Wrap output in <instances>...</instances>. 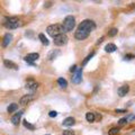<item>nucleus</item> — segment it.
I'll list each match as a JSON object with an SVG mask.
<instances>
[{
	"label": "nucleus",
	"mask_w": 135,
	"mask_h": 135,
	"mask_svg": "<svg viewBox=\"0 0 135 135\" xmlns=\"http://www.w3.org/2000/svg\"><path fill=\"white\" fill-rule=\"evenodd\" d=\"M46 32L50 36H52V37L54 38V37H56V36L63 34L64 30H63V26H62V25L54 24V25H50V26L46 28Z\"/></svg>",
	"instance_id": "1"
},
{
	"label": "nucleus",
	"mask_w": 135,
	"mask_h": 135,
	"mask_svg": "<svg viewBox=\"0 0 135 135\" xmlns=\"http://www.w3.org/2000/svg\"><path fill=\"white\" fill-rule=\"evenodd\" d=\"M62 26H63V30L65 32H71L75 26V19L73 16H66L64 18L63 22H62Z\"/></svg>",
	"instance_id": "2"
},
{
	"label": "nucleus",
	"mask_w": 135,
	"mask_h": 135,
	"mask_svg": "<svg viewBox=\"0 0 135 135\" xmlns=\"http://www.w3.org/2000/svg\"><path fill=\"white\" fill-rule=\"evenodd\" d=\"M78 28H81V29H84L87 30V32L91 33L92 30L96 28V24L94 20H90V19H84V20H82L80 22V25H79Z\"/></svg>",
	"instance_id": "3"
},
{
	"label": "nucleus",
	"mask_w": 135,
	"mask_h": 135,
	"mask_svg": "<svg viewBox=\"0 0 135 135\" xmlns=\"http://www.w3.org/2000/svg\"><path fill=\"white\" fill-rule=\"evenodd\" d=\"M89 32H87V30L84 29H81V28H78L77 32L74 33V37L79 39V41H82V39H86L87 37L89 36Z\"/></svg>",
	"instance_id": "4"
},
{
	"label": "nucleus",
	"mask_w": 135,
	"mask_h": 135,
	"mask_svg": "<svg viewBox=\"0 0 135 135\" xmlns=\"http://www.w3.org/2000/svg\"><path fill=\"white\" fill-rule=\"evenodd\" d=\"M68 42V36L65 34H61V35L54 37V44L58 46H62V45H65Z\"/></svg>",
	"instance_id": "5"
},
{
	"label": "nucleus",
	"mask_w": 135,
	"mask_h": 135,
	"mask_svg": "<svg viewBox=\"0 0 135 135\" xmlns=\"http://www.w3.org/2000/svg\"><path fill=\"white\" fill-rule=\"evenodd\" d=\"M35 98H36V95H34V94L25 95V96H22V97L20 98L19 104H20V105H26V104H29L30 101H33Z\"/></svg>",
	"instance_id": "6"
},
{
	"label": "nucleus",
	"mask_w": 135,
	"mask_h": 135,
	"mask_svg": "<svg viewBox=\"0 0 135 135\" xmlns=\"http://www.w3.org/2000/svg\"><path fill=\"white\" fill-rule=\"evenodd\" d=\"M81 75H82V68H79L77 72H74L72 77V82L73 83H80L81 82Z\"/></svg>",
	"instance_id": "7"
},
{
	"label": "nucleus",
	"mask_w": 135,
	"mask_h": 135,
	"mask_svg": "<svg viewBox=\"0 0 135 135\" xmlns=\"http://www.w3.org/2000/svg\"><path fill=\"white\" fill-rule=\"evenodd\" d=\"M38 58H39V54H38V53H30V54H27L26 56H25L24 60L26 61L27 63H30V64H32L33 62H35Z\"/></svg>",
	"instance_id": "8"
},
{
	"label": "nucleus",
	"mask_w": 135,
	"mask_h": 135,
	"mask_svg": "<svg viewBox=\"0 0 135 135\" xmlns=\"http://www.w3.org/2000/svg\"><path fill=\"white\" fill-rule=\"evenodd\" d=\"M38 86L39 84L36 82V81H34V80H29V81H27L26 82V89H28V90H30V91H35L36 89L38 88Z\"/></svg>",
	"instance_id": "9"
},
{
	"label": "nucleus",
	"mask_w": 135,
	"mask_h": 135,
	"mask_svg": "<svg viewBox=\"0 0 135 135\" xmlns=\"http://www.w3.org/2000/svg\"><path fill=\"white\" fill-rule=\"evenodd\" d=\"M11 39H13V35H11L10 33L6 34V35L4 36V39H2V46H4V47H7L8 45L11 43Z\"/></svg>",
	"instance_id": "10"
},
{
	"label": "nucleus",
	"mask_w": 135,
	"mask_h": 135,
	"mask_svg": "<svg viewBox=\"0 0 135 135\" xmlns=\"http://www.w3.org/2000/svg\"><path fill=\"white\" fill-rule=\"evenodd\" d=\"M128 91H129V86L128 84H124V86L118 88V95H119L120 97H124Z\"/></svg>",
	"instance_id": "11"
},
{
	"label": "nucleus",
	"mask_w": 135,
	"mask_h": 135,
	"mask_svg": "<svg viewBox=\"0 0 135 135\" xmlns=\"http://www.w3.org/2000/svg\"><path fill=\"white\" fill-rule=\"evenodd\" d=\"M21 22L18 21V22H4V26L6 28H9V29H15V28H18L21 26Z\"/></svg>",
	"instance_id": "12"
},
{
	"label": "nucleus",
	"mask_w": 135,
	"mask_h": 135,
	"mask_svg": "<svg viewBox=\"0 0 135 135\" xmlns=\"http://www.w3.org/2000/svg\"><path fill=\"white\" fill-rule=\"evenodd\" d=\"M21 115H22V111H18L17 114H15L13 117H11V123L14 124V125H18L19 124V120H20V117H21Z\"/></svg>",
	"instance_id": "13"
},
{
	"label": "nucleus",
	"mask_w": 135,
	"mask_h": 135,
	"mask_svg": "<svg viewBox=\"0 0 135 135\" xmlns=\"http://www.w3.org/2000/svg\"><path fill=\"white\" fill-rule=\"evenodd\" d=\"M4 64L7 68H9V69H14V70H18V65H17L16 63H14L13 61H9V60H5L4 61Z\"/></svg>",
	"instance_id": "14"
},
{
	"label": "nucleus",
	"mask_w": 135,
	"mask_h": 135,
	"mask_svg": "<svg viewBox=\"0 0 135 135\" xmlns=\"http://www.w3.org/2000/svg\"><path fill=\"white\" fill-rule=\"evenodd\" d=\"M63 126H72V125H74L75 124V120H74V118L73 117H66L65 119L63 120Z\"/></svg>",
	"instance_id": "15"
},
{
	"label": "nucleus",
	"mask_w": 135,
	"mask_h": 135,
	"mask_svg": "<svg viewBox=\"0 0 135 135\" xmlns=\"http://www.w3.org/2000/svg\"><path fill=\"white\" fill-rule=\"evenodd\" d=\"M117 50V47H116V45L115 44H112V43H108L105 46V51L107 53H112V52H115V51Z\"/></svg>",
	"instance_id": "16"
},
{
	"label": "nucleus",
	"mask_w": 135,
	"mask_h": 135,
	"mask_svg": "<svg viewBox=\"0 0 135 135\" xmlns=\"http://www.w3.org/2000/svg\"><path fill=\"white\" fill-rule=\"evenodd\" d=\"M86 119L88 120L89 123H92V122H95V119H96L95 112H91V111L87 112V114H86Z\"/></svg>",
	"instance_id": "17"
},
{
	"label": "nucleus",
	"mask_w": 135,
	"mask_h": 135,
	"mask_svg": "<svg viewBox=\"0 0 135 135\" xmlns=\"http://www.w3.org/2000/svg\"><path fill=\"white\" fill-rule=\"evenodd\" d=\"M58 83H59V86H60L61 88H63V89H65L68 87L66 80H65V79H63V78H59L58 79Z\"/></svg>",
	"instance_id": "18"
},
{
	"label": "nucleus",
	"mask_w": 135,
	"mask_h": 135,
	"mask_svg": "<svg viewBox=\"0 0 135 135\" xmlns=\"http://www.w3.org/2000/svg\"><path fill=\"white\" fill-rule=\"evenodd\" d=\"M38 38L41 39V42H42V43H43L44 45H49V44H50L49 39H47L46 37H45V35H44V34H39V35H38Z\"/></svg>",
	"instance_id": "19"
},
{
	"label": "nucleus",
	"mask_w": 135,
	"mask_h": 135,
	"mask_svg": "<svg viewBox=\"0 0 135 135\" xmlns=\"http://www.w3.org/2000/svg\"><path fill=\"white\" fill-rule=\"evenodd\" d=\"M22 124H24V126L27 129H30V131H34V129H35V126H34L33 124H30L29 122H27V120H24V122H22Z\"/></svg>",
	"instance_id": "20"
},
{
	"label": "nucleus",
	"mask_w": 135,
	"mask_h": 135,
	"mask_svg": "<svg viewBox=\"0 0 135 135\" xmlns=\"http://www.w3.org/2000/svg\"><path fill=\"white\" fill-rule=\"evenodd\" d=\"M20 21L17 17H7V18L5 19V22H18Z\"/></svg>",
	"instance_id": "21"
},
{
	"label": "nucleus",
	"mask_w": 135,
	"mask_h": 135,
	"mask_svg": "<svg viewBox=\"0 0 135 135\" xmlns=\"http://www.w3.org/2000/svg\"><path fill=\"white\" fill-rule=\"evenodd\" d=\"M17 108H18V105H17V104H10L7 110H8V112H13V111L17 110Z\"/></svg>",
	"instance_id": "22"
},
{
	"label": "nucleus",
	"mask_w": 135,
	"mask_h": 135,
	"mask_svg": "<svg viewBox=\"0 0 135 135\" xmlns=\"http://www.w3.org/2000/svg\"><path fill=\"white\" fill-rule=\"evenodd\" d=\"M117 33H118L117 28H111V29L108 32V36H109V37H114L115 35H117Z\"/></svg>",
	"instance_id": "23"
},
{
	"label": "nucleus",
	"mask_w": 135,
	"mask_h": 135,
	"mask_svg": "<svg viewBox=\"0 0 135 135\" xmlns=\"http://www.w3.org/2000/svg\"><path fill=\"white\" fill-rule=\"evenodd\" d=\"M118 133H119V128H118V127H114V128H111L110 131L108 132V135H117Z\"/></svg>",
	"instance_id": "24"
},
{
	"label": "nucleus",
	"mask_w": 135,
	"mask_h": 135,
	"mask_svg": "<svg viewBox=\"0 0 135 135\" xmlns=\"http://www.w3.org/2000/svg\"><path fill=\"white\" fill-rule=\"evenodd\" d=\"M94 55H95V52H91V53H90V54H89V55L87 56V58H86V59H84V60H83V62H82V65H86V64L88 63V61H89L90 59H91V58H92V56H94Z\"/></svg>",
	"instance_id": "25"
},
{
	"label": "nucleus",
	"mask_w": 135,
	"mask_h": 135,
	"mask_svg": "<svg viewBox=\"0 0 135 135\" xmlns=\"http://www.w3.org/2000/svg\"><path fill=\"white\" fill-rule=\"evenodd\" d=\"M62 135H75V133L74 131H71V129H65V131H63Z\"/></svg>",
	"instance_id": "26"
},
{
	"label": "nucleus",
	"mask_w": 135,
	"mask_h": 135,
	"mask_svg": "<svg viewBox=\"0 0 135 135\" xmlns=\"http://www.w3.org/2000/svg\"><path fill=\"white\" fill-rule=\"evenodd\" d=\"M49 116L50 117H56V116H58V112H56L55 110H51L49 112Z\"/></svg>",
	"instance_id": "27"
},
{
	"label": "nucleus",
	"mask_w": 135,
	"mask_h": 135,
	"mask_svg": "<svg viewBox=\"0 0 135 135\" xmlns=\"http://www.w3.org/2000/svg\"><path fill=\"white\" fill-rule=\"evenodd\" d=\"M127 123V118H122V119H119V122H118V124L119 125H124V124Z\"/></svg>",
	"instance_id": "28"
},
{
	"label": "nucleus",
	"mask_w": 135,
	"mask_h": 135,
	"mask_svg": "<svg viewBox=\"0 0 135 135\" xmlns=\"http://www.w3.org/2000/svg\"><path fill=\"white\" fill-rule=\"evenodd\" d=\"M125 59H126V60H132V59H134V55L133 54H126Z\"/></svg>",
	"instance_id": "29"
},
{
	"label": "nucleus",
	"mask_w": 135,
	"mask_h": 135,
	"mask_svg": "<svg viewBox=\"0 0 135 135\" xmlns=\"http://www.w3.org/2000/svg\"><path fill=\"white\" fill-rule=\"evenodd\" d=\"M79 69V68L77 66V65H73V66H71V69H70V71L71 72H77V70Z\"/></svg>",
	"instance_id": "30"
},
{
	"label": "nucleus",
	"mask_w": 135,
	"mask_h": 135,
	"mask_svg": "<svg viewBox=\"0 0 135 135\" xmlns=\"http://www.w3.org/2000/svg\"><path fill=\"white\" fill-rule=\"evenodd\" d=\"M116 112H118V114H120V112H126V110L125 109H116V110H115Z\"/></svg>",
	"instance_id": "31"
},
{
	"label": "nucleus",
	"mask_w": 135,
	"mask_h": 135,
	"mask_svg": "<svg viewBox=\"0 0 135 135\" xmlns=\"http://www.w3.org/2000/svg\"><path fill=\"white\" fill-rule=\"evenodd\" d=\"M104 41V37H100L99 39H98V41H97V45H99L100 43H101V42H103Z\"/></svg>",
	"instance_id": "32"
},
{
	"label": "nucleus",
	"mask_w": 135,
	"mask_h": 135,
	"mask_svg": "<svg viewBox=\"0 0 135 135\" xmlns=\"http://www.w3.org/2000/svg\"><path fill=\"white\" fill-rule=\"evenodd\" d=\"M45 6H46V7H50V6H51V2H46V4H45Z\"/></svg>",
	"instance_id": "33"
}]
</instances>
